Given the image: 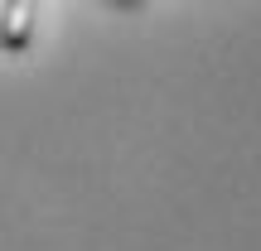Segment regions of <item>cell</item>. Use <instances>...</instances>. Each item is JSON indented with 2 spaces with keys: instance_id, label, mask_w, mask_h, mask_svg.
I'll use <instances>...</instances> for the list:
<instances>
[{
  "instance_id": "6da1fadb",
  "label": "cell",
  "mask_w": 261,
  "mask_h": 251,
  "mask_svg": "<svg viewBox=\"0 0 261 251\" xmlns=\"http://www.w3.org/2000/svg\"><path fill=\"white\" fill-rule=\"evenodd\" d=\"M39 0H5L0 5V53H24L34 44Z\"/></svg>"
},
{
  "instance_id": "7a4b0ae2",
  "label": "cell",
  "mask_w": 261,
  "mask_h": 251,
  "mask_svg": "<svg viewBox=\"0 0 261 251\" xmlns=\"http://www.w3.org/2000/svg\"><path fill=\"white\" fill-rule=\"evenodd\" d=\"M121 5H140V0H121Z\"/></svg>"
}]
</instances>
